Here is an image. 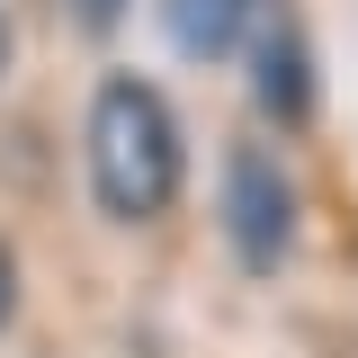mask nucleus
I'll use <instances>...</instances> for the list:
<instances>
[{
	"instance_id": "nucleus-1",
	"label": "nucleus",
	"mask_w": 358,
	"mask_h": 358,
	"mask_svg": "<svg viewBox=\"0 0 358 358\" xmlns=\"http://www.w3.org/2000/svg\"><path fill=\"white\" fill-rule=\"evenodd\" d=\"M72 152H81V197L99 224L117 233H152L179 215L188 197V117L162 72L143 63H99L72 117Z\"/></svg>"
},
{
	"instance_id": "nucleus-2",
	"label": "nucleus",
	"mask_w": 358,
	"mask_h": 358,
	"mask_svg": "<svg viewBox=\"0 0 358 358\" xmlns=\"http://www.w3.org/2000/svg\"><path fill=\"white\" fill-rule=\"evenodd\" d=\"M206 197H215V233H224L233 278L268 287V278L296 268V251H305V179L287 162V143H268L260 126H233L215 143Z\"/></svg>"
},
{
	"instance_id": "nucleus-3",
	"label": "nucleus",
	"mask_w": 358,
	"mask_h": 358,
	"mask_svg": "<svg viewBox=\"0 0 358 358\" xmlns=\"http://www.w3.org/2000/svg\"><path fill=\"white\" fill-rule=\"evenodd\" d=\"M242 99L268 143H313L331 117V72H322V27L305 9H268L242 45Z\"/></svg>"
},
{
	"instance_id": "nucleus-4",
	"label": "nucleus",
	"mask_w": 358,
	"mask_h": 358,
	"mask_svg": "<svg viewBox=\"0 0 358 358\" xmlns=\"http://www.w3.org/2000/svg\"><path fill=\"white\" fill-rule=\"evenodd\" d=\"M152 18H162V45L188 72H224V63H242V45L268 9L260 0H152Z\"/></svg>"
},
{
	"instance_id": "nucleus-5",
	"label": "nucleus",
	"mask_w": 358,
	"mask_h": 358,
	"mask_svg": "<svg viewBox=\"0 0 358 358\" xmlns=\"http://www.w3.org/2000/svg\"><path fill=\"white\" fill-rule=\"evenodd\" d=\"M54 18H63V36H72V45H90V54H99V45L126 36L134 0H54Z\"/></svg>"
},
{
	"instance_id": "nucleus-6",
	"label": "nucleus",
	"mask_w": 358,
	"mask_h": 358,
	"mask_svg": "<svg viewBox=\"0 0 358 358\" xmlns=\"http://www.w3.org/2000/svg\"><path fill=\"white\" fill-rule=\"evenodd\" d=\"M18 305H27V260H18V242L0 233V341H9V322H18Z\"/></svg>"
},
{
	"instance_id": "nucleus-7",
	"label": "nucleus",
	"mask_w": 358,
	"mask_h": 358,
	"mask_svg": "<svg viewBox=\"0 0 358 358\" xmlns=\"http://www.w3.org/2000/svg\"><path fill=\"white\" fill-rule=\"evenodd\" d=\"M9 72H18V9L0 0V90H9Z\"/></svg>"
},
{
	"instance_id": "nucleus-8",
	"label": "nucleus",
	"mask_w": 358,
	"mask_h": 358,
	"mask_svg": "<svg viewBox=\"0 0 358 358\" xmlns=\"http://www.w3.org/2000/svg\"><path fill=\"white\" fill-rule=\"evenodd\" d=\"M260 9H296V0H260Z\"/></svg>"
}]
</instances>
